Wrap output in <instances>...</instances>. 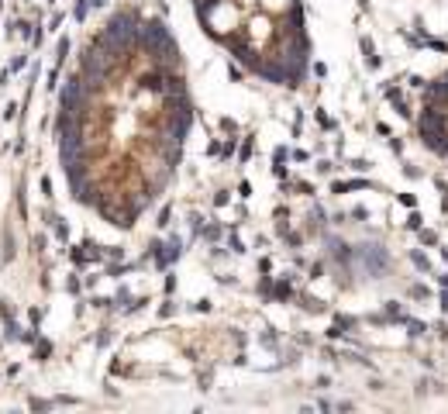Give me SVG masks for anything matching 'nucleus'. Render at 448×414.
<instances>
[{
	"mask_svg": "<svg viewBox=\"0 0 448 414\" xmlns=\"http://www.w3.org/2000/svg\"><path fill=\"white\" fill-rule=\"evenodd\" d=\"M352 190H376V183H369V180H338V183H331V194H352Z\"/></svg>",
	"mask_w": 448,
	"mask_h": 414,
	"instance_id": "1",
	"label": "nucleus"
},
{
	"mask_svg": "<svg viewBox=\"0 0 448 414\" xmlns=\"http://www.w3.org/2000/svg\"><path fill=\"white\" fill-rule=\"evenodd\" d=\"M259 4V11H266V14H273V18H280L286 7H293L297 0H255Z\"/></svg>",
	"mask_w": 448,
	"mask_h": 414,
	"instance_id": "2",
	"label": "nucleus"
},
{
	"mask_svg": "<svg viewBox=\"0 0 448 414\" xmlns=\"http://www.w3.org/2000/svg\"><path fill=\"white\" fill-rule=\"evenodd\" d=\"M224 232H228V228H224L221 221H210V225H204V228H201V239L214 246V242H221V239H224Z\"/></svg>",
	"mask_w": 448,
	"mask_h": 414,
	"instance_id": "3",
	"label": "nucleus"
},
{
	"mask_svg": "<svg viewBox=\"0 0 448 414\" xmlns=\"http://www.w3.org/2000/svg\"><path fill=\"white\" fill-rule=\"evenodd\" d=\"M410 262H414V269H417V273H435V266H431L428 252H421V248H410Z\"/></svg>",
	"mask_w": 448,
	"mask_h": 414,
	"instance_id": "4",
	"label": "nucleus"
},
{
	"mask_svg": "<svg viewBox=\"0 0 448 414\" xmlns=\"http://www.w3.org/2000/svg\"><path fill=\"white\" fill-rule=\"evenodd\" d=\"M417 242L424 248H438L442 246V235H438L435 228H421V232H417Z\"/></svg>",
	"mask_w": 448,
	"mask_h": 414,
	"instance_id": "5",
	"label": "nucleus"
},
{
	"mask_svg": "<svg viewBox=\"0 0 448 414\" xmlns=\"http://www.w3.org/2000/svg\"><path fill=\"white\" fill-rule=\"evenodd\" d=\"M300 304H304L307 314H327V304L321 297H300Z\"/></svg>",
	"mask_w": 448,
	"mask_h": 414,
	"instance_id": "6",
	"label": "nucleus"
},
{
	"mask_svg": "<svg viewBox=\"0 0 448 414\" xmlns=\"http://www.w3.org/2000/svg\"><path fill=\"white\" fill-rule=\"evenodd\" d=\"M221 131H224V138L238 135V121H235V118H221Z\"/></svg>",
	"mask_w": 448,
	"mask_h": 414,
	"instance_id": "7",
	"label": "nucleus"
},
{
	"mask_svg": "<svg viewBox=\"0 0 448 414\" xmlns=\"http://www.w3.org/2000/svg\"><path fill=\"white\" fill-rule=\"evenodd\" d=\"M424 297H431V290L424 287V283H414L410 287V300H424Z\"/></svg>",
	"mask_w": 448,
	"mask_h": 414,
	"instance_id": "8",
	"label": "nucleus"
},
{
	"mask_svg": "<svg viewBox=\"0 0 448 414\" xmlns=\"http://www.w3.org/2000/svg\"><path fill=\"white\" fill-rule=\"evenodd\" d=\"M231 204V194L228 190H217V197H214V207H228Z\"/></svg>",
	"mask_w": 448,
	"mask_h": 414,
	"instance_id": "9",
	"label": "nucleus"
},
{
	"mask_svg": "<svg viewBox=\"0 0 448 414\" xmlns=\"http://www.w3.org/2000/svg\"><path fill=\"white\" fill-rule=\"evenodd\" d=\"M404 176H407V180H421L424 173H421V169H414V163H404Z\"/></svg>",
	"mask_w": 448,
	"mask_h": 414,
	"instance_id": "10",
	"label": "nucleus"
},
{
	"mask_svg": "<svg viewBox=\"0 0 448 414\" xmlns=\"http://www.w3.org/2000/svg\"><path fill=\"white\" fill-rule=\"evenodd\" d=\"M318 173H321V176H331V173H334V163H331V159H321V163H318Z\"/></svg>",
	"mask_w": 448,
	"mask_h": 414,
	"instance_id": "11",
	"label": "nucleus"
},
{
	"mask_svg": "<svg viewBox=\"0 0 448 414\" xmlns=\"http://www.w3.org/2000/svg\"><path fill=\"white\" fill-rule=\"evenodd\" d=\"M238 159H242V163H248V159H252V135L245 138V145H242V156H238Z\"/></svg>",
	"mask_w": 448,
	"mask_h": 414,
	"instance_id": "12",
	"label": "nucleus"
},
{
	"mask_svg": "<svg viewBox=\"0 0 448 414\" xmlns=\"http://www.w3.org/2000/svg\"><path fill=\"white\" fill-rule=\"evenodd\" d=\"M397 201L404 207H417V197H414V194H397Z\"/></svg>",
	"mask_w": 448,
	"mask_h": 414,
	"instance_id": "13",
	"label": "nucleus"
},
{
	"mask_svg": "<svg viewBox=\"0 0 448 414\" xmlns=\"http://www.w3.org/2000/svg\"><path fill=\"white\" fill-rule=\"evenodd\" d=\"M290 159H293V163H307V159H311V152H304V149H297V152H290Z\"/></svg>",
	"mask_w": 448,
	"mask_h": 414,
	"instance_id": "14",
	"label": "nucleus"
},
{
	"mask_svg": "<svg viewBox=\"0 0 448 414\" xmlns=\"http://www.w3.org/2000/svg\"><path fill=\"white\" fill-rule=\"evenodd\" d=\"M369 166H372V163H369ZM369 166H366V159H355V163H352V169H355V173H362V169H369Z\"/></svg>",
	"mask_w": 448,
	"mask_h": 414,
	"instance_id": "15",
	"label": "nucleus"
},
{
	"mask_svg": "<svg viewBox=\"0 0 448 414\" xmlns=\"http://www.w3.org/2000/svg\"><path fill=\"white\" fill-rule=\"evenodd\" d=\"M438 287H442V290H448V273H442V280H438Z\"/></svg>",
	"mask_w": 448,
	"mask_h": 414,
	"instance_id": "16",
	"label": "nucleus"
},
{
	"mask_svg": "<svg viewBox=\"0 0 448 414\" xmlns=\"http://www.w3.org/2000/svg\"><path fill=\"white\" fill-rule=\"evenodd\" d=\"M0 4H4V0H0Z\"/></svg>",
	"mask_w": 448,
	"mask_h": 414,
	"instance_id": "17",
	"label": "nucleus"
}]
</instances>
